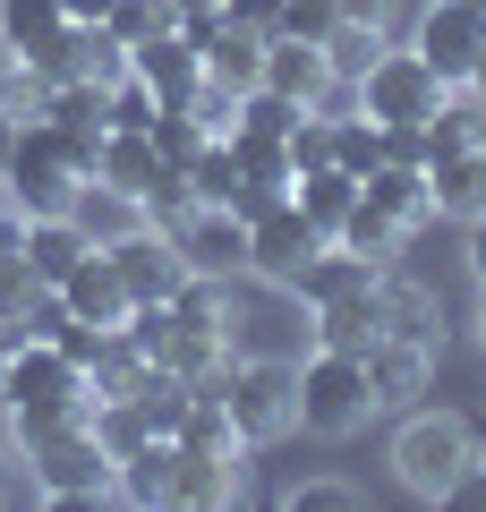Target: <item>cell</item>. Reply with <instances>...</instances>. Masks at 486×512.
Wrapping results in <instances>:
<instances>
[{"mask_svg":"<svg viewBox=\"0 0 486 512\" xmlns=\"http://www.w3.org/2000/svg\"><path fill=\"white\" fill-rule=\"evenodd\" d=\"M145 137H154V154H162V163H180V171H188V163H197V146H205V120H197L188 103H162Z\"/></svg>","mask_w":486,"mask_h":512,"instance_id":"4dcf8cb0","label":"cell"},{"mask_svg":"<svg viewBox=\"0 0 486 512\" xmlns=\"http://www.w3.org/2000/svg\"><path fill=\"white\" fill-rule=\"evenodd\" d=\"M333 163H342L350 180H367V171L384 163V120H367L359 103H342L333 111Z\"/></svg>","mask_w":486,"mask_h":512,"instance_id":"83f0119b","label":"cell"},{"mask_svg":"<svg viewBox=\"0 0 486 512\" xmlns=\"http://www.w3.org/2000/svg\"><path fill=\"white\" fill-rule=\"evenodd\" d=\"M469 461H478V436H469V419H452V410H410L401 436H393V478L418 504H444Z\"/></svg>","mask_w":486,"mask_h":512,"instance_id":"3957f363","label":"cell"},{"mask_svg":"<svg viewBox=\"0 0 486 512\" xmlns=\"http://www.w3.org/2000/svg\"><path fill=\"white\" fill-rule=\"evenodd\" d=\"M265 43H273V35H256V26L222 18L214 35H205V77H214V86H231V94H248L256 77H265Z\"/></svg>","mask_w":486,"mask_h":512,"instance_id":"ac0fdd59","label":"cell"},{"mask_svg":"<svg viewBox=\"0 0 486 512\" xmlns=\"http://www.w3.org/2000/svg\"><path fill=\"white\" fill-rule=\"evenodd\" d=\"M359 197H367V205H384L393 222H410V231H418V222H435V188H427V163H376V171L359 180Z\"/></svg>","mask_w":486,"mask_h":512,"instance_id":"d6986e66","label":"cell"},{"mask_svg":"<svg viewBox=\"0 0 486 512\" xmlns=\"http://www.w3.org/2000/svg\"><path fill=\"white\" fill-rule=\"evenodd\" d=\"M410 43H418V60H427L444 86H469V69H478V43H486V9H469V0H427Z\"/></svg>","mask_w":486,"mask_h":512,"instance_id":"52a82bcc","label":"cell"},{"mask_svg":"<svg viewBox=\"0 0 486 512\" xmlns=\"http://www.w3.org/2000/svg\"><path fill=\"white\" fill-rule=\"evenodd\" d=\"M239 504V461L231 453H171V512H214Z\"/></svg>","mask_w":486,"mask_h":512,"instance_id":"2e32d148","label":"cell"},{"mask_svg":"<svg viewBox=\"0 0 486 512\" xmlns=\"http://www.w3.org/2000/svg\"><path fill=\"white\" fill-rule=\"evenodd\" d=\"M128 77H137L154 103H197V86H205V52L180 35V26H162V35H145L137 52H128Z\"/></svg>","mask_w":486,"mask_h":512,"instance_id":"7c38bea8","label":"cell"},{"mask_svg":"<svg viewBox=\"0 0 486 512\" xmlns=\"http://www.w3.org/2000/svg\"><path fill=\"white\" fill-rule=\"evenodd\" d=\"M307 325H316V342L324 350H367L376 342V291H359V299H324V308H307Z\"/></svg>","mask_w":486,"mask_h":512,"instance_id":"d4e9b609","label":"cell"},{"mask_svg":"<svg viewBox=\"0 0 486 512\" xmlns=\"http://www.w3.org/2000/svg\"><path fill=\"white\" fill-rule=\"evenodd\" d=\"M469 274H478V291H486V214H469Z\"/></svg>","mask_w":486,"mask_h":512,"instance_id":"b9f144b4","label":"cell"},{"mask_svg":"<svg viewBox=\"0 0 486 512\" xmlns=\"http://www.w3.org/2000/svg\"><path fill=\"white\" fill-rule=\"evenodd\" d=\"M469 94H478V103H486V43H478V69H469Z\"/></svg>","mask_w":486,"mask_h":512,"instance_id":"7bdbcfd3","label":"cell"},{"mask_svg":"<svg viewBox=\"0 0 486 512\" xmlns=\"http://www.w3.org/2000/svg\"><path fill=\"white\" fill-rule=\"evenodd\" d=\"M188 214H197V188H188V171L171 163V171L154 180V197H145V222H154V231H180Z\"/></svg>","mask_w":486,"mask_h":512,"instance_id":"836d02e7","label":"cell"},{"mask_svg":"<svg viewBox=\"0 0 486 512\" xmlns=\"http://www.w3.org/2000/svg\"><path fill=\"white\" fill-rule=\"evenodd\" d=\"M26 478L43 504H103L111 495V453L94 444V427H60V436L26 444Z\"/></svg>","mask_w":486,"mask_h":512,"instance_id":"8992f818","label":"cell"},{"mask_svg":"<svg viewBox=\"0 0 486 512\" xmlns=\"http://www.w3.org/2000/svg\"><path fill=\"white\" fill-rule=\"evenodd\" d=\"M162 171H171V163H162V154H154V137H145V128H111V137H103V154H94V180H103V188H120V197H154V180H162Z\"/></svg>","mask_w":486,"mask_h":512,"instance_id":"9a60e30c","label":"cell"},{"mask_svg":"<svg viewBox=\"0 0 486 512\" xmlns=\"http://www.w3.org/2000/svg\"><path fill=\"white\" fill-rule=\"evenodd\" d=\"M316 163H333V111H299V128H290V171Z\"/></svg>","mask_w":486,"mask_h":512,"instance_id":"d590c367","label":"cell"},{"mask_svg":"<svg viewBox=\"0 0 486 512\" xmlns=\"http://www.w3.org/2000/svg\"><path fill=\"white\" fill-rule=\"evenodd\" d=\"M427 188H435V214H452V222L486 214V137H478V146H461V154H435Z\"/></svg>","mask_w":486,"mask_h":512,"instance_id":"e0dca14e","label":"cell"},{"mask_svg":"<svg viewBox=\"0 0 486 512\" xmlns=\"http://www.w3.org/2000/svg\"><path fill=\"white\" fill-rule=\"evenodd\" d=\"M171 239H180V265H188V274H214V282L248 274V222H239L231 205H197Z\"/></svg>","mask_w":486,"mask_h":512,"instance_id":"30bf717a","label":"cell"},{"mask_svg":"<svg viewBox=\"0 0 486 512\" xmlns=\"http://www.w3.org/2000/svg\"><path fill=\"white\" fill-rule=\"evenodd\" d=\"M333 248H350V256H367V265H376V274H384V265H393V256L401 248H410V222H393V214H384V205H350V214H342V231H333Z\"/></svg>","mask_w":486,"mask_h":512,"instance_id":"44dd1931","label":"cell"},{"mask_svg":"<svg viewBox=\"0 0 486 512\" xmlns=\"http://www.w3.org/2000/svg\"><path fill=\"white\" fill-rule=\"evenodd\" d=\"M0 188H9V205H18L26 222H35V214H69L77 188H86V171L69 163V128L43 120V111H26V120L9 128V163H0Z\"/></svg>","mask_w":486,"mask_h":512,"instance_id":"6da1fadb","label":"cell"},{"mask_svg":"<svg viewBox=\"0 0 486 512\" xmlns=\"http://www.w3.org/2000/svg\"><path fill=\"white\" fill-rule=\"evenodd\" d=\"M0 205H9V188H0Z\"/></svg>","mask_w":486,"mask_h":512,"instance_id":"7dc6e473","label":"cell"},{"mask_svg":"<svg viewBox=\"0 0 486 512\" xmlns=\"http://www.w3.org/2000/svg\"><path fill=\"white\" fill-rule=\"evenodd\" d=\"M35 291H43V282L26 274V256H0V325H18V316H26V299H35Z\"/></svg>","mask_w":486,"mask_h":512,"instance_id":"8d00e7d4","label":"cell"},{"mask_svg":"<svg viewBox=\"0 0 486 512\" xmlns=\"http://www.w3.org/2000/svg\"><path fill=\"white\" fill-rule=\"evenodd\" d=\"M316 248H324V231H316V222H307L290 197L273 205V214H256V222H248V274H256V282H290Z\"/></svg>","mask_w":486,"mask_h":512,"instance_id":"8fae6325","label":"cell"},{"mask_svg":"<svg viewBox=\"0 0 486 512\" xmlns=\"http://www.w3.org/2000/svg\"><path fill=\"white\" fill-rule=\"evenodd\" d=\"M86 248H94V239L77 231L69 214H35V222H26V274H35V282H60Z\"/></svg>","mask_w":486,"mask_h":512,"instance_id":"603a6c76","label":"cell"},{"mask_svg":"<svg viewBox=\"0 0 486 512\" xmlns=\"http://www.w3.org/2000/svg\"><path fill=\"white\" fill-rule=\"evenodd\" d=\"M0 256H26V214L18 205H0Z\"/></svg>","mask_w":486,"mask_h":512,"instance_id":"60d3db41","label":"cell"},{"mask_svg":"<svg viewBox=\"0 0 486 512\" xmlns=\"http://www.w3.org/2000/svg\"><path fill=\"white\" fill-rule=\"evenodd\" d=\"M359 367H367V402H376V410H418V393H427V367H435V350H418V342H393V333H376V342L359 350Z\"/></svg>","mask_w":486,"mask_h":512,"instance_id":"4fadbf2b","label":"cell"},{"mask_svg":"<svg viewBox=\"0 0 486 512\" xmlns=\"http://www.w3.org/2000/svg\"><path fill=\"white\" fill-rule=\"evenodd\" d=\"M290 205H299V214L333 239V231H342V214L359 205V180H350L342 163H316V171H299V180H290Z\"/></svg>","mask_w":486,"mask_h":512,"instance_id":"ffe728a7","label":"cell"},{"mask_svg":"<svg viewBox=\"0 0 486 512\" xmlns=\"http://www.w3.org/2000/svg\"><path fill=\"white\" fill-rule=\"evenodd\" d=\"M205 393H222V410L248 444H273L299 427V359H282V350H231V367Z\"/></svg>","mask_w":486,"mask_h":512,"instance_id":"7a4b0ae2","label":"cell"},{"mask_svg":"<svg viewBox=\"0 0 486 512\" xmlns=\"http://www.w3.org/2000/svg\"><path fill=\"white\" fill-rule=\"evenodd\" d=\"M188 188H197V205H231V188H239V154H231V137H205V146H197Z\"/></svg>","mask_w":486,"mask_h":512,"instance_id":"f546056e","label":"cell"},{"mask_svg":"<svg viewBox=\"0 0 486 512\" xmlns=\"http://www.w3.org/2000/svg\"><path fill=\"white\" fill-rule=\"evenodd\" d=\"M376 419V402H367V367H359V350H307L299 359V427L307 436H324V444H342V436H359V427Z\"/></svg>","mask_w":486,"mask_h":512,"instance_id":"277c9868","label":"cell"},{"mask_svg":"<svg viewBox=\"0 0 486 512\" xmlns=\"http://www.w3.org/2000/svg\"><path fill=\"white\" fill-rule=\"evenodd\" d=\"M478 342H486V316H478Z\"/></svg>","mask_w":486,"mask_h":512,"instance_id":"bcb514c9","label":"cell"},{"mask_svg":"<svg viewBox=\"0 0 486 512\" xmlns=\"http://www.w3.org/2000/svg\"><path fill=\"white\" fill-rule=\"evenodd\" d=\"M384 52V35H376V26H333V35H324V60H333V77H342V86H359V69H367V60H376Z\"/></svg>","mask_w":486,"mask_h":512,"instance_id":"1f68e13d","label":"cell"},{"mask_svg":"<svg viewBox=\"0 0 486 512\" xmlns=\"http://www.w3.org/2000/svg\"><path fill=\"white\" fill-rule=\"evenodd\" d=\"M103 9H111V0H69V18H103Z\"/></svg>","mask_w":486,"mask_h":512,"instance_id":"ee69618b","label":"cell"},{"mask_svg":"<svg viewBox=\"0 0 486 512\" xmlns=\"http://www.w3.org/2000/svg\"><path fill=\"white\" fill-rule=\"evenodd\" d=\"M69 222L94 239V248H111V239H128L145 222V205L120 197V188H103V180H86V188H77V205H69Z\"/></svg>","mask_w":486,"mask_h":512,"instance_id":"cb8c5ba5","label":"cell"},{"mask_svg":"<svg viewBox=\"0 0 486 512\" xmlns=\"http://www.w3.org/2000/svg\"><path fill=\"white\" fill-rule=\"evenodd\" d=\"M9 128H18V120H9V111H0V163H9Z\"/></svg>","mask_w":486,"mask_h":512,"instance_id":"f6af8a7d","label":"cell"},{"mask_svg":"<svg viewBox=\"0 0 486 512\" xmlns=\"http://www.w3.org/2000/svg\"><path fill=\"white\" fill-rule=\"evenodd\" d=\"M367 495L350 487V478H299V487L282 495V512H359Z\"/></svg>","mask_w":486,"mask_h":512,"instance_id":"e575fe53","label":"cell"},{"mask_svg":"<svg viewBox=\"0 0 486 512\" xmlns=\"http://www.w3.org/2000/svg\"><path fill=\"white\" fill-rule=\"evenodd\" d=\"M171 453H180V444H145V453H128L120 470H111V495H120V504H171Z\"/></svg>","mask_w":486,"mask_h":512,"instance_id":"4316f807","label":"cell"},{"mask_svg":"<svg viewBox=\"0 0 486 512\" xmlns=\"http://www.w3.org/2000/svg\"><path fill=\"white\" fill-rule=\"evenodd\" d=\"M60 77H94V86H120V77H128V43L111 35L103 18H77V26H69V60H60Z\"/></svg>","mask_w":486,"mask_h":512,"instance_id":"7402d4cb","label":"cell"},{"mask_svg":"<svg viewBox=\"0 0 486 512\" xmlns=\"http://www.w3.org/2000/svg\"><path fill=\"white\" fill-rule=\"evenodd\" d=\"M342 18H350V26H376V35H384V26H393V0H342Z\"/></svg>","mask_w":486,"mask_h":512,"instance_id":"ab89813d","label":"cell"},{"mask_svg":"<svg viewBox=\"0 0 486 512\" xmlns=\"http://www.w3.org/2000/svg\"><path fill=\"white\" fill-rule=\"evenodd\" d=\"M69 0H0V52L26 60V69L60 77V60H69Z\"/></svg>","mask_w":486,"mask_h":512,"instance_id":"ba28073f","label":"cell"},{"mask_svg":"<svg viewBox=\"0 0 486 512\" xmlns=\"http://www.w3.org/2000/svg\"><path fill=\"white\" fill-rule=\"evenodd\" d=\"M469 9H486V0H469Z\"/></svg>","mask_w":486,"mask_h":512,"instance_id":"c3c4849f","label":"cell"},{"mask_svg":"<svg viewBox=\"0 0 486 512\" xmlns=\"http://www.w3.org/2000/svg\"><path fill=\"white\" fill-rule=\"evenodd\" d=\"M154 111H162V103L137 86V77H120V86H111V128H154Z\"/></svg>","mask_w":486,"mask_h":512,"instance_id":"74e56055","label":"cell"},{"mask_svg":"<svg viewBox=\"0 0 486 512\" xmlns=\"http://www.w3.org/2000/svg\"><path fill=\"white\" fill-rule=\"evenodd\" d=\"M231 18L256 26V35H273V18H282V0H231Z\"/></svg>","mask_w":486,"mask_h":512,"instance_id":"f35d334b","label":"cell"},{"mask_svg":"<svg viewBox=\"0 0 486 512\" xmlns=\"http://www.w3.org/2000/svg\"><path fill=\"white\" fill-rule=\"evenodd\" d=\"M290 128H299V103L273 94V86H248L239 111H231V137H282V146H290Z\"/></svg>","mask_w":486,"mask_h":512,"instance_id":"f1b7e54d","label":"cell"},{"mask_svg":"<svg viewBox=\"0 0 486 512\" xmlns=\"http://www.w3.org/2000/svg\"><path fill=\"white\" fill-rule=\"evenodd\" d=\"M256 86L290 94L299 111H342V103H350V86L333 77L324 43H290V35H273V43H265V77H256Z\"/></svg>","mask_w":486,"mask_h":512,"instance_id":"9c48e42d","label":"cell"},{"mask_svg":"<svg viewBox=\"0 0 486 512\" xmlns=\"http://www.w3.org/2000/svg\"><path fill=\"white\" fill-rule=\"evenodd\" d=\"M333 26H342V0H282L273 35H290V43H324Z\"/></svg>","mask_w":486,"mask_h":512,"instance_id":"d6a6232c","label":"cell"},{"mask_svg":"<svg viewBox=\"0 0 486 512\" xmlns=\"http://www.w3.org/2000/svg\"><path fill=\"white\" fill-rule=\"evenodd\" d=\"M376 325L393 333V342L444 350V299H435L427 282H410V274H393V265H384V274H376Z\"/></svg>","mask_w":486,"mask_h":512,"instance_id":"5bb4252c","label":"cell"},{"mask_svg":"<svg viewBox=\"0 0 486 512\" xmlns=\"http://www.w3.org/2000/svg\"><path fill=\"white\" fill-rule=\"evenodd\" d=\"M444 94H452V86L427 69V60H418V43H384V52L359 69L350 103H359L367 120H384V128H393V120H427V111L444 103Z\"/></svg>","mask_w":486,"mask_h":512,"instance_id":"5b68a950","label":"cell"},{"mask_svg":"<svg viewBox=\"0 0 486 512\" xmlns=\"http://www.w3.org/2000/svg\"><path fill=\"white\" fill-rule=\"evenodd\" d=\"M171 444H180V453H248V436H239V427H231V410H222V393H205V384H197V402H188V419H180V436H171Z\"/></svg>","mask_w":486,"mask_h":512,"instance_id":"484cf974","label":"cell"}]
</instances>
